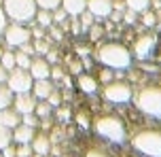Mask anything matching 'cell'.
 Here are the masks:
<instances>
[{
  "label": "cell",
  "instance_id": "1",
  "mask_svg": "<svg viewBox=\"0 0 161 157\" xmlns=\"http://www.w3.org/2000/svg\"><path fill=\"white\" fill-rule=\"evenodd\" d=\"M96 59L100 64H104L106 68H113V70H125V68L131 66V51L125 47V45H121V42H102V45H97L96 49Z\"/></svg>",
  "mask_w": 161,
  "mask_h": 157
},
{
  "label": "cell",
  "instance_id": "2",
  "mask_svg": "<svg viewBox=\"0 0 161 157\" xmlns=\"http://www.w3.org/2000/svg\"><path fill=\"white\" fill-rule=\"evenodd\" d=\"M93 130L96 134H100L102 138L110 142H123L127 138V130H125V123L123 119L117 115H100L96 117L93 121Z\"/></svg>",
  "mask_w": 161,
  "mask_h": 157
},
{
  "label": "cell",
  "instance_id": "3",
  "mask_svg": "<svg viewBox=\"0 0 161 157\" xmlns=\"http://www.w3.org/2000/svg\"><path fill=\"white\" fill-rule=\"evenodd\" d=\"M136 106L148 117H161V85H144L136 93Z\"/></svg>",
  "mask_w": 161,
  "mask_h": 157
},
{
  "label": "cell",
  "instance_id": "4",
  "mask_svg": "<svg viewBox=\"0 0 161 157\" xmlns=\"http://www.w3.org/2000/svg\"><path fill=\"white\" fill-rule=\"evenodd\" d=\"M131 144H134V149L140 151L142 155L161 157V132L159 130H151V127L140 130V132L134 134Z\"/></svg>",
  "mask_w": 161,
  "mask_h": 157
},
{
  "label": "cell",
  "instance_id": "5",
  "mask_svg": "<svg viewBox=\"0 0 161 157\" xmlns=\"http://www.w3.org/2000/svg\"><path fill=\"white\" fill-rule=\"evenodd\" d=\"M2 8L11 21H17V24H28V21H34V15H36V0H2Z\"/></svg>",
  "mask_w": 161,
  "mask_h": 157
},
{
  "label": "cell",
  "instance_id": "6",
  "mask_svg": "<svg viewBox=\"0 0 161 157\" xmlns=\"http://www.w3.org/2000/svg\"><path fill=\"white\" fill-rule=\"evenodd\" d=\"M104 98L108 102H113V104H125L129 100L134 98V91H131V85L125 81H108L104 85Z\"/></svg>",
  "mask_w": 161,
  "mask_h": 157
},
{
  "label": "cell",
  "instance_id": "7",
  "mask_svg": "<svg viewBox=\"0 0 161 157\" xmlns=\"http://www.w3.org/2000/svg\"><path fill=\"white\" fill-rule=\"evenodd\" d=\"M7 85L11 87L13 93H24V91H32L34 79H32V75H30V70H28V68L15 66L13 70H8Z\"/></svg>",
  "mask_w": 161,
  "mask_h": 157
},
{
  "label": "cell",
  "instance_id": "8",
  "mask_svg": "<svg viewBox=\"0 0 161 157\" xmlns=\"http://www.w3.org/2000/svg\"><path fill=\"white\" fill-rule=\"evenodd\" d=\"M2 36H4V42H7L8 47H17V49H19L24 42H30V38H32V32H30V30H28L24 24L11 21V24H7V28H4Z\"/></svg>",
  "mask_w": 161,
  "mask_h": 157
},
{
  "label": "cell",
  "instance_id": "9",
  "mask_svg": "<svg viewBox=\"0 0 161 157\" xmlns=\"http://www.w3.org/2000/svg\"><path fill=\"white\" fill-rule=\"evenodd\" d=\"M155 47H157V36H155V34H142V36H138L136 42H134L131 55L136 59H148L153 55Z\"/></svg>",
  "mask_w": 161,
  "mask_h": 157
},
{
  "label": "cell",
  "instance_id": "10",
  "mask_svg": "<svg viewBox=\"0 0 161 157\" xmlns=\"http://www.w3.org/2000/svg\"><path fill=\"white\" fill-rule=\"evenodd\" d=\"M36 102H38V100L34 98L32 91L15 93V98H13V108H15L19 115H25V113H34V108H36Z\"/></svg>",
  "mask_w": 161,
  "mask_h": 157
},
{
  "label": "cell",
  "instance_id": "11",
  "mask_svg": "<svg viewBox=\"0 0 161 157\" xmlns=\"http://www.w3.org/2000/svg\"><path fill=\"white\" fill-rule=\"evenodd\" d=\"M28 70H30L32 79H49V75H51V64L47 62V58H32Z\"/></svg>",
  "mask_w": 161,
  "mask_h": 157
},
{
  "label": "cell",
  "instance_id": "12",
  "mask_svg": "<svg viewBox=\"0 0 161 157\" xmlns=\"http://www.w3.org/2000/svg\"><path fill=\"white\" fill-rule=\"evenodd\" d=\"M87 11L93 17H108L113 13V0H87Z\"/></svg>",
  "mask_w": 161,
  "mask_h": 157
},
{
  "label": "cell",
  "instance_id": "13",
  "mask_svg": "<svg viewBox=\"0 0 161 157\" xmlns=\"http://www.w3.org/2000/svg\"><path fill=\"white\" fill-rule=\"evenodd\" d=\"M34 136H36V132L32 125L19 123L17 127H13V142H17V144H30Z\"/></svg>",
  "mask_w": 161,
  "mask_h": 157
},
{
  "label": "cell",
  "instance_id": "14",
  "mask_svg": "<svg viewBox=\"0 0 161 157\" xmlns=\"http://www.w3.org/2000/svg\"><path fill=\"white\" fill-rule=\"evenodd\" d=\"M55 89V85L51 79H34V85H32V93L36 100H47V96L51 91Z\"/></svg>",
  "mask_w": 161,
  "mask_h": 157
},
{
  "label": "cell",
  "instance_id": "15",
  "mask_svg": "<svg viewBox=\"0 0 161 157\" xmlns=\"http://www.w3.org/2000/svg\"><path fill=\"white\" fill-rule=\"evenodd\" d=\"M21 123V115L17 113L13 106H7L0 110V125H4V127H17V125Z\"/></svg>",
  "mask_w": 161,
  "mask_h": 157
},
{
  "label": "cell",
  "instance_id": "16",
  "mask_svg": "<svg viewBox=\"0 0 161 157\" xmlns=\"http://www.w3.org/2000/svg\"><path fill=\"white\" fill-rule=\"evenodd\" d=\"M30 147H32L34 153H40V155H47L49 151H51V140H49L47 134H36L30 142Z\"/></svg>",
  "mask_w": 161,
  "mask_h": 157
},
{
  "label": "cell",
  "instance_id": "17",
  "mask_svg": "<svg viewBox=\"0 0 161 157\" xmlns=\"http://www.w3.org/2000/svg\"><path fill=\"white\" fill-rule=\"evenodd\" d=\"M62 8H64L68 15L79 17L87 8V0H62Z\"/></svg>",
  "mask_w": 161,
  "mask_h": 157
},
{
  "label": "cell",
  "instance_id": "18",
  "mask_svg": "<svg viewBox=\"0 0 161 157\" xmlns=\"http://www.w3.org/2000/svg\"><path fill=\"white\" fill-rule=\"evenodd\" d=\"M76 83H79V89L83 93H96L97 91V81H96V76H91V75H83L80 72Z\"/></svg>",
  "mask_w": 161,
  "mask_h": 157
},
{
  "label": "cell",
  "instance_id": "19",
  "mask_svg": "<svg viewBox=\"0 0 161 157\" xmlns=\"http://www.w3.org/2000/svg\"><path fill=\"white\" fill-rule=\"evenodd\" d=\"M13 98H15V93L11 91L7 83H0V110L7 106H13Z\"/></svg>",
  "mask_w": 161,
  "mask_h": 157
},
{
  "label": "cell",
  "instance_id": "20",
  "mask_svg": "<svg viewBox=\"0 0 161 157\" xmlns=\"http://www.w3.org/2000/svg\"><path fill=\"white\" fill-rule=\"evenodd\" d=\"M34 19H36V24H38L40 28H49V25L53 24V11L38 8V11H36V15H34Z\"/></svg>",
  "mask_w": 161,
  "mask_h": 157
},
{
  "label": "cell",
  "instance_id": "21",
  "mask_svg": "<svg viewBox=\"0 0 161 157\" xmlns=\"http://www.w3.org/2000/svg\"><path fill=\"white\" fill-rule=\"evenodd\" d=\"M123 2L129 11H136V13H144L151 7V0H123Z\"/></svg>",
  "mask_w": 161,
  "mask_h": 157
},
{
  "label": "cell",
  "instance_id": "22",
  "mask_svg": "<svg viewBox=\"0 0 161 157\" xmlns=\"http://www.w3.org/2000/svg\"><path fill=\"white\" fill-rule=\"evenodd\" d=\"M8 144H13V130L0 125V151L4 147H8Z\"/></svg>",
  "mask_w": 161,
  "mask_h": 157
},
{
  "label": "cell",
  "instance_id": "23",
  "mask_svg": "<svg viewBox=\"0 0 161 157\" xmlns=\"http://www.w3.org/2000/svg\"><path fill=\"white\" fill-rule=\"evenodd\" d=\"M51 104H49L47 100H42V102H36V108H34V113H36V117H40V119H45V117L51 115Z\"/></svg>",
  "mask_w": 161,
  "mask_h": 157
},
{
  "label": "cell",
  "instance_id": "24",
  "mask_svg": "<svg viewBox=\"0 0 161 157\" xmlns=\"http://www.w3.org/2000/svg\"><path fill=\"white\" fill-rule=\"evenodd\" d=\"M0 64L7 68V70H13V68H15V53H13V51H2Z\"/></svg>",
  "mask_w": 161,
  "mask_h": 157
},
{
  "label": "cell",
  "instance_id": "25",
  "mask_svg": "<svg viewBox=\"0 0 161 157\" xmlns=\"http://www.w3.org/2000/svg\"><path fill=\"white\" fill-rule=\"evenodd\" d=\"M30 62H32V55H28V53H24V51H17L15 53V66L30 68Z\"/></svg>",
  "mask_w": 161,
  "mask_h": 157
},
{
  "label": "cell",
  "instance_id": "26",
  "mask_svg": "<svg viewBox=\"0 0 161 157\" xmlns=\"http://www.w3.org/2000/svg\"><path fill=\"white\" fill-rule=\"evenodd\" d=\"M38 8H47V11H55L62 7V0H36Z\"/></svg>",
  "mask_w": 161,
  "mask_h": 157
},
{
  "label": "cell",
  "instance_id": "27",
  "mask_svg": "<svg viewBox=\"0 0 161 157\" xmlns=\"http://www.w3.org/2000/svg\"><path fill=\"white\" fill-rule=\"evenodd\" d=\"M93 19H96V17H93V15H91V13L87 11V8H85V11H83V13L79 15L80 28H83V30H89V25H93Z\"/></svg>",
  "mask_w": 161,
  "mask_h": 157
},
{
  "label": "cell",
  "instance_id": "28",
  "mask_svg": "<svg viewBox=\"0 0 161 157\" xmlns=\"http://www.w3.org/2000/svg\"><path fill=\"white\" fill-rule=\"evenodd\" d=\"M102 34H104V28H102V25H97V24L89 25V36H91V41H100Z\"/></svg>",
  "mask_w": 161,
  "mask_h": 157
},
{
  "label": "cell",
  "instance_id": "29",
  "mask_svg": "<svg viewBox=\"0 0 161 157\" xmlns=\"http://www.w3.org/2000/svg\"><path fill=\"white\" fill-rule=\"evenodd\" d=\"M34 151L30 144H19V147H15V157H30Z\"/></svg>",
  "mask_w": 161,
  "mask_h": 157
},
{
  "label": "cell",
  "instance_id": "30",
  "mask_svg": "<svg viewBox=\"0 0 161 157\" xmlns=\"http://www.w3.org/2000/svg\"><path fill=\"white\" fill-rule=\"evenodd\" d=\"M21 123L36 127V125H38V117H36V113H25V115H21Z\"/></svg>",
  "mask_w": 161,
  "mask_h": 157
},
{
  "label": "cell",
  "instance_id": "31",
  "mask_svg": "<svg viewBox=\"0 0 161 157\" xmlns=\"http://www.w3.org/2000/svg\"><path fill=\"white\" fill-rule=\"evenodd\" d=\"M142 24H144V25H155V24H157V15H155L153 11L146 8L144 13H142Z\"/></svg>",
  "mask_w": 161,
  "mask_h": 157
},
{
  "label": "cell",
  "instance_id": "32",
  "mask_svg": "<svg viewBox=\"0 0 161 157\" xmlns=\"http://www.w3.org/2000/svg\"><path fill=\"white\" fill-rule=\"evenodd\" d=\"M49 51V42L42 41V38H36L34 41V53H47Z\"/></svg>",
  "mask_w": 161,
  "mask_h": 157
},
{
  "label": "cell",
  "instance_id": "33",
  "mask_svg": "<svg viewBox=\"0 0 161 157\" xmlns=\"http://www.w3.org/2000/svg\"><path fill=\"white\" fill-rule=\"evenodd\" d=\"M47 102L51 104V106H59V104H62V96H59V91L53 89V91L47 96Z\"/></svg>",
  "mask_w": 161,
  "mask_h": 157
},
{
  "label": "cell",
  "instance_id": "34",
  "mask_svg": "<svg viewBox=\"0 0 161 157\" xmlns=\"http://www.w3.org/2000/svg\"><path fill=\"white\" fill-rule=\"evenodd\" d=\"M66 15H68V13H66L62 7L55 8V11H53V21H55V24H64V21H66Z\"/></svg>",
  "mask_w": 161,
  "mask_h": 157
},
{
  "label": "cell",
  "instance_id": "35",
  "mask_svg": "<svg viewBox=\"0 0 161 157\" xmlns=\"http://www.w3.org/2000/svg\"><path fill=\"white\" fill-rule=\"evenodd\" d=\"M49 79H51V81H62V79H64V70H62L59 66H53V68H51Z\"/></svg>",
  "mask_w": 161,
  "mask_h": 157
},
{
  "label": "cell",
  "instance_id": "36",
  "mask_svg": "<svg viewBox=\"0 0 161 157\" xmlns=\"http://www.w3.org/2000/svg\"><path fill=\"white\" fill-rule=\"evenodd\" d=\"M7 24H8V17H7V13H4V8H2V2H0V36L4 32Z\"/></svg>",
  "mask_w": 161,
  "mask_h": 157
},
{
  "label": "cell",
  "instance_id": "37",
  "mask_svg": "<svg viewBox=\"0 0 161 157\" xmlns=\"http://www.w3.org/2000/svg\"><path fill=\"white\" fill-rule=\"evenodd\" d=\"M76 121H79L80 127H89V119H87L85 113H79V115H76Z\"/></svg>",
  "mask_w": 161,
  "mask_h": 157
},
{
  "label": "cell",
  "instance_id": "38",
  "mask_svg": "<svg viewBox=\"0 0 161 157\" xmlns=\"http://www.w3.org/2000/svg\"><path fill=\"white\" fill-rule=\"evenodd\" d=\"M136 15H138L136 11H129V8H127V11H125V15H123V19H125L127 24H134V21H136Z\"/></svg>",
  "mask_w": 161,
  "mask_h": 157
},
{
  "label": "cell",
  "instance_id": "39",
  "mask_svg": "<svg viewBox=\"0 0 161 157\" xmlns=\"http://www.w3.org/2000/svg\"><path fill=\"white\" fill-rule=\"evenodd\" d=\"M0 153H2V157H15V147H13V144H8V147H4Z\"/></svg>",
  "mask_w": 161,
  "mask_h": 157
},
{
  "label": "cell",
  "instance_id": "40",
  "mask_svg": "<svg viewBox=\"0 0 161 157\" xmlns=\"http://www.w3.org/2000/svg\"><path fill=\"white\" fill-rule=\"evenodd\" d=\"M57 117H59L62 121H68V119H70V108H59V110H57Z\"/></svg>",
  "mask_w": 161,
  "mask_h": 157
},
{
  "label": "cell",
  "instance_id": "41",
  "mask_svg": "<svg viewBox=\"0 0 161 157\" xmlns=\"http://www.w3.org/2000/svg\"><path fill=\"white\" fill-rule=\"evenodd\" d=\"M30 32H32L34 41H36V38H42V36H45V28H40V25H36L34 30H30Z\"/></svg>",
  "mask_w": 161,
  "mask_h": 157
},
{
  "label": "cell",
  "instance_id": "42",
  "mask_svg": "<svg viewBox=\"0 0 161 157\" xmlns=\"http://www.w3.org/2000/svg\"><path fill=\"white\" fill-rule=\"evenodd\" d=\"M87 157H108V155H106L104 151H100V149H89Z\"/></svg>",
  "mask_w": 161,
  "mask_h": 157
},
{
  "label": "cell",
  "instance_id": "43",
  "mask_svg": "<svg viewBox=\"0 0 161 157\" xmlns=\"http://www.w3.org/2000/svg\"><path fill=\"white\" fill-rule=\"evenodd\" d=\"M49 28H51V36H53L55 41H62V30H59V28H55L53 24L49 25Z\"/></svg>",
  "mask_w": 161,
  "mask_h": 157
},
{
  "label": "cell",
  "instance_id": "44",
  "mask_svg": "<svg viewBox=\"0 0 161 157\" xmlns=\"http://www.w3.org/2000/svg\"><path fill=\"white\" fill-rule=\"evenodd\" d=\"M80 62H72V64H70V72H72V75H80Z\"/></svg>",
  "mask_w": 161,
  "mask_h": 157
},
{
  "label": "cell",
  "instance_id": "45",
  "mask_svg": "<svg viewBox=\"0 0 161 157\" xmlns=\"http://www.w3.org/2000/svg\"><path fill=\"white\" fill-rule=\"evenodd\" d=\"M100 79H102V81H113V75H110V70H102V72H100Z\"/></svg>",
  "mask_w": 161,
  "mask_h": 157
},
{
  "label": "cell",
  "instance_id": "46",
  "mask_svg": "<svg viewBox=\"0 0 161 157\" xmlns=\"http://www.w3.org/2000/svg\"><path fill=\"white\" fill-rule=\"evenodd\" d=\"M7 76H8V70L0 64V83H7Z\"/></svg>",
  "mask_w": 161,
  "mask_h": 157
},
{
  "label": "cell",
  "instance_id": "47",
  "mask_svg": "<svg viewBox=\"0 0 161 157\" xmlns=\"http://www.w3.org/2000/svg\"><path fill=\"white\" fill-rule=\"evenodd\" d=\"M80 30H83V28H80V21H79V19H72V32L80 34Z\"/></svg>",
  "mask_w": 161,
  "mask_h": 157
},
{
  "label": "cell",
  "instance_id": "48",
  "mask_svg": "<svg viewBox=\"0 0 161 157\" xmlns=\"http://www.w3.org/2000/svg\"><path fill=\"white\" fill-rule=\"evenodd\" d=\"M30 157H45V155H40V153H32Z\"/></svg>",
  "mask_w": 161,
  "mask_h": 157
},
{
  "label": "cell",
  "instance_id": "49",
  "mask_svg": "<svg viewBox=\"0 0 161 157\" xmlns=\"http://www.w3.org/2000/svg\"><path fill=\"white\" fill-rule=\"evenodd\" d=\"M157 21H161V13H159V15H157Z\"/></svg>",
  "mask_w": 161,
  "mask_h": 157
},
{
  "label": "cell",
  "instance_id": "50",
  "mask_svg": "<svg viewBox=\"0 0 161 157\" xmlns=\"http://www.w3.org/2000/svg\"><path fill=\"white\" fill-rule=\"evenodd\" d=\"M2 51H4V49H0V55H2Z\"/></svg>",
  "mask_w": 161,
  "mask_h": 157
},
{
  "label": "cell",
  "instance_id": "51",
  "mask_svg": "<svg viewBox=\"0 0 161 157\" xmlns=\"http://www.w3.org/2000/svg\"><path fill=\"white\" fill-rule=\"evenodd\" d=\"M0 157H2V153H0Z\"/></svg>",
  "mask_w": 161,
  "mask_h": 157
}]
</instances>
